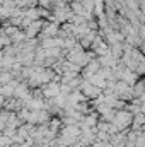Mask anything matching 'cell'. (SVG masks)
I'll return each mask as SVG.
<instances>
[{
	"mask_svg": "<svg viewBox=\"0 0 145 147\" xmlns=\"http://www.w3.org/2000/svg\"><path fill=\"white\" fill-rule=\"evenodd\" d=\"M58 31H60V26L56 22H48L43 26V34H39V39H44V38H56L58 36Z\"/></svg>",
	"mask_w": 145,
	"mask_h": 147,
	"instance_id": "1",
	"label": "cell"
},
{
	"mask_svg": "<svg viewBox=\"0 0 145 147\" xmlns=\"http://www.w3.org/2000/svg\"><path fill=\"white\" fill-rule=\"evenodd\" d=\"M97 62H99V65H101V67H108V69H114V67L119 63V60H118V58H114L111 53L103 55V57H97Z\"/></svg>",
	"mask_w": 145,
	"mask_h": 147,
	"instance_id": "2",
	"label": "cell"
},
{
	"mask_svg": "<svg viewBox=\"0 0 145 147\" xmlns=\"http://www.w3.org/2000/svg\"><path fill=\"white\" fill-rule=\"evenodd\" d=\"M43 94L48 98H56L60 94V86L56 82H48L46 86H43Z\"/></svg>",
	"mask_w": 145,
	"mask_h": 147,
	"instance_id": "3",
	"label": "cell"
},
{
	"mask_svg": "<svg viewBox=\"0 0 145 147\" xmlns=\"http://www.w3.org/2000/svg\"><path fill=\"white\" fill-rule=\"evenodd\" d=\"M109 53L114 57V58H121V55H123V43H116V45H111L109 46Z\"/></svg>",
	"mask_w": 145,
	"mask_h": 147,
	"instance_id": "4",
	"label": "cell"
},
{
	"mask_svg": "<svg viewBox=\"0 0 145 147\" xmlns=\"http://www.w3.org/2000/svg\"><path fill=\"white\" fill-rule=\"evenodd\" d=\"M0 82H10L12 80V74L10 72H0Z\"/></svg>",
	"mask_w": 145,
	"mask_h": 147,
	"instance_id": "5",
	"label": "cell"
},
{
	"mask_svg": "<svg viewBox=\"0 0 145 147\" xmlns=\"http://www.w3.org/2000/svg\"><path fill=\"white\" fill-rule=\"evenodd\" d=\"M140 12L145 16V0H142V2H140Z\"/></svg>",
	"mask_w": 145,
	"mask_h": 147,
	"instance_id": "6",
	"label": "cell"
}]
</instances>
